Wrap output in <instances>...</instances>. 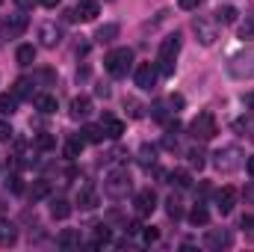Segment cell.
Instances as JSON below:
<instances>
[{"label": "cell", "instance_id": "cell-1", "mask_svg": "<svg viewBox=\"0 0 254 252\" xmlns=\"http://www.w3.org/2000/svg\"><path fill=\"white\" fill-rule=\"evenodd\" d=\"M104 193H107L110 199H125L127 193H130V172H127L125 166L110 169V175H107V181H104Z\"/></svg>", "mask_w": 254, "mask_h": 252}, {"label": "cell", "instance_id": "cell-2", "mask_svg": "<svg viewBox=\"0 0 254 252\" xmlns=\"http://www.w3.org/2000/svg\"><path fill=\"white\" fill-rule=\"evenodd\" d=\"M133 65V51L130 48H116L104 57V68L110 71V77H125Z\"/></svg>", "mask_w": 254, "mask_h": 252}, {"label": "cell", "instance_id": "cell-3", "mask_svg": "<svg viewBox=\"0 0 254 252\" xmlns=\"http://www.w3.org/2000/svg\"><path fill=\"white\" fill-rule=\"evenodd\" d=\"M190 133L198 139V142H207V139H213L216 133H219V125H216V116L210 113V110H204V113H198L195 119L190 122Z\"/></svg>", "mask_w": 254, "mask_h": 252}, {"label": "cell", "instance_id": "cell-4", "mask_svg": "<svg viewBox=\"0 0 254 252\" xmlns=\"http://www.w3.org/2000/svg\"><path fill=\"white\" fill-rule=\"evenodd\" d=\"M213 163H216V169L219 172H237L240 166H243V154H240V148L237 145H228V148H219L216 154H213Z\"/></svg>", "mask_w": 254, "mask_h": 252}, {"label": "cell", "instance_id": "cell-5", "mask_svg": "<svg viewBox=\"0 0 254 252\" xmlns=\"http://www.w3.org/2000/svg\"><path fill=\"white\" fill-rule=\"evenodd\" d=\"M27 24H30V18L24 15V9H18V12H12V15H3V18H0V36H3V39H18V36L27 30Z\"/></svg>", "mask_w": 254, "mask_h": 252}, {"label": "cell", "instance_id": "cell-6", "mask_svg": "<svg viewBox=\"0 0 254 252\" xmlns=\"http://www.w3.org/2000/svg\"><path fill=\"white\" fill-rule=\"evenodd\" d=\"M157 77H160V71H157V65H154V63H139V65H136V71H133L136 86H139V89H145V92H151V89L157 86Z\"/></svg>", "mask_w": 254, "mask_h": 252}, {"label": "cell", "instance_id": "cell-7", "mask_svg": "<svg viewBox=\"0 0 254 252\" xmlns=\"http://www.w3.org/2000/svg\"><path fill=\"white\" fill-rule=\"evenodd\" d=\"M133 208H136V217H151L157 211V193L148 187V190H139L136 199H133Z\"/></svg>", "mask_w": 254, "mask_h": 252}, {"label": "cell", "instance_id": "cell-8", "mask_svg": "<svg viewBox=\"0 0 254 252\" xmlns=\"http://www.w3.org/2000/svg\"><path fill=\"white\" fill-rule=\"evenodd\" d=\"M39 39H42V48H57L63 42V27L54 24V21H45L39 27Z\"/></svg>", "mask_w": 254, "mask_h": 252}, {"label": "cell", "instance_id": "cell-9", "mask_svg": "<svg viewBox=\"0 0 254 252\" xmlns=\"http://www.w3.org/2000/svg\"><path fill=\"white\" fill-rule=\"evenodd\" d=\"M192 30H195V36H198V42H201V45H207V48H210V45L216 42V27H213L210 21L195 18V21H192Z\"/></svg>", "mask_w": 254, "mask_h": 252}, {"label": "cell", "instance_id": "cell-10", "mask_svg": "<svg viewBox=\"0 0 254 252\" xmlns=\"http://www.w3.org/2000/svg\"><path fill=\"white\" fill-rule=\"evenodd\" d=\"M101 15V3L98 0H80L77 6H74V21L80 18V21H95Z\"/></svg>", "mask_w": 254, "mask_h": 252}, {"label": "cell", "instance_id": "cell-11", "mask_svg": "<svg viewBox=\"0 0 254 252\" xmlns=\"http://www.w3.org/2000/svg\"><path fill=\"white\" fill-rule=\"evenodd\" d=\"M234 205H237V190L234 187H222L216 193V211L225 217V214H231L234 211Z\"/></svg>", "mask_w": 254, "mask_h": 252}, {"label": "cell", "instance_id": "cell-12", "mask_svg": "<svg viewBox=\"0 0 254 252\" xmlns=\"http://www.w3.org/2000/svg\"><path fill=\"white\" fill-rule=\"evenodd\" d=\"M204 247L207 250H225V247H231V235L225 232V229H210L207 232V238H204Z\"/></svg>", "mask_w": 254, "mask_h": 252}, {"label": "cell", "instance_id": "cell-13", "mask_svg": "<svg viewBox=\"0 0 254 252\" xmlns=\"http://www.w3.org/2000/svg\"><path fill=\"white\" fill-rule=\"evenodd\" d=\"M178 51H181V36L172 33V36H166V39L160 42V54H157V57H169V60H175Z\"/></svg>", "mask_w": 254, "mask_h": 252}, {"label": "cell", "instance_id": "cell-14", "mask_svg": "<svg viewBox=\"0 0 254 252\" xmlns=\"http://www.w3.org/2000/svg\"><path fill=\"white\" fill-rule=\"evenodd\" d=\"M101 127H104V133H107L110 139H119V136L125 133V122H122V119H116V116H110V113L101 119Z\"/></svg>", "mask_w": 254, "mask_h": 252}, {"label": "cell", "instance_id": "cell-15", "mask_svg": "<svg viewBox=\"0 0 254 252\" xmlns=\"http://www.w3.org/2000/svg\"><path fill=\"white\" fill-rule=\"evenodd\" d=\"M33 104L39 113H57V95H48V92H36L33 95Z\"/></svg>", "mask_w": 254, "mask_h": 252}, {"label": "cell", "instance_id": "cell-16", "mask_svg": "<svg viewBox=\"0 0 254 252\" xmlns=\"http://www.w3.org/2000/svg\"><path fill=\"white\" fill-rule=\"evenodd\" d=\"M89 113H92V98L77 95V98L71 101V119H86Z\"/></svg>", "mask_w": 254, "mask_h": 252}, {"label": "cell", "instance_id": "cell-17", "mask_svg": "<svg viewBox=\"0 0 254 252\" xmlns=\"http://www.w3.org/2000/svg\"><path fill=\"white\" fill-rule=\"evenodd\" d=\"M15 241H18V229H15V223L0 220V247H15Z\"/></svg>", "mask_w": 254, "mask_h": 252}, {"label": "cell", "instance_id": "cell-18", "mask_svg": "<svg viewBox=\"0 0 254 252\" xmlns=\"http://www.w3.org/2000/svg\"><path fill=\"white\" fill-rule=\"evenodd\" d=\"M15 63L21 65V68H30V65L36 63V48H33V45H21V48L15 51Z\"/></svg>", "mask_w": 254, "mask_h": 252}, {"label": "cell", "instance_id": "cell-19", "mask_svg": "<svg viewBox=\"0 0 254 252\" xmlns=\"http://www.w3.org/2000/svg\"><path fill=\"white\" fill-rule=\"evenodd\" d=\"M12 92H15L18 98H33V95H36V80H30V77H18Z\"/></svg>", "mask_w": 254, "mask_h": 252}, {"label": "cell", "instance_id": "cell-20", "mask_svg": "<svg viewBox=\"0 0 254 252\" xmlns=\"http://www.w3.org/2000/svg\"><path fill=\"white\" fill-rule=\"evenodd\" d=\"M51 217L54 220H68L71 217V202L68 199H54L51 202Z\"/></svg>", "mask_w": 254, "mask_h": 252}, {"label": "cell", "instance_id": "cell-21", "mask_svg": "<svg viewBox=\"0 0 254 252\" xmlns=\"http://www.w3.org/2000/svg\"><path fill=\"white\" fill-rule=\"evenodd\" d=\"M116 36H119V24H104V27H98V33H95V42H101V45H110Z\"/></svg>", "mask_w": 254, "mask_h": 252}, {"label": "cell", "instance_id": "cell-22", "mask_svg": "<svg viewBox=\"0 0 254 252\" xmlns=\"http://www.w3.org/2000/svg\"><path fill=\"white\" fill-rule=\"evenodd\" d=\"M57 244H60L63 250H74V247H80V232H74V229H65V232H60Z\"/></svg>", "mask_w": 254, "mask_h": 252}, {"label": "cell", "instance_id": "cell-23", "mask_svg": "<svg viewBox=\"0 0 254 252\" xmlns=\"http://www.w3.org/2000/svg\"><path fill=\"white\" fill-rule=\"evenodd\" d=\"M18 110V95L15 92H3L0 95V116H12Z\"/></svg>", "mask_w": 254, "mask_h": 252}, {"label": "cell", "instance_id": "cell-24", "mask_svg": "<svg viewBox=\"0 0 254 252\" xmlns=\"http://www.w3.org/2000/svg\"><path fill=\"white\" fill-rule=\"evenodd\" d=\"M83 145H86V139H83V136H71V139L65 142L63 154L68 157V160H74V157H80V151H83Z\"/></svg>", "mask_w": 254, "mask_h": 252}, {"label": "cell", "instance_id": "cell-25", "mask_svg": "<svg viewBox=\"0 0 254 252\" xmlns=\"http://www.w3.org/2000/svg\"><path fill=\"white\" fill-rule=\"evenodd\" d=\"M139 163H142L145 169H151V166L157 163V145H148V142H145V145L139 148Z\"/></svg>", "mask_w": 254, "mask_h": 252}, {"label": "cell", "instance_id": "cell-26", "mask_svg": "<svg viewBox=\"0 0 254 252\" xmlns=\"http://www.w3.org/2000/svg\"><path fill=\"white\" fill-rule=\"evenodd\" d=\"M190 223H192V226H207V223H210V211H207L201 202L190 211Z\"/></svg>", "mask_w": 254, "mask_h": 252}, {"label": "cell", "instance_id": "cell-27", "mask_svg": "<svg viewBox=\"0 0 254 252\" xmlns=\"http://www.w3.org/2000/svg\"><path fill=\"white\" fill-rule=\"evenodd\" d=\"M80 136H83L86 142H104V136H107V133H104V127H101V125H86L83 130H80Z\"/></svg>", "mask_w": 254, "mask_h": 252}, {"label": "cell", "instance_id": "cell-28", "mask_svg": "<svg viewBox=\"0 0 254 252\" xmlns=\"http://www.w3.org/2000/svg\"><path fill=\"white\" fill-rule=\"evenodd\" d=\"M169 181H172L175 187H181V190L192 187V175L187 172V169H175V172H169Z\"/></svg>", "mask_w": 254, "mask_h": 252}, {"label": "cell", "instance_id": "cell-29", "mask_svg": "<svg viewBox=\"0 0 254 252\" xmlns=\"http://www.w3.org/2000/svg\"><path fill=\"white\" fill-rule=\"evenodd\" d=\"M237 15H240V12H237L234 6H219V9H216V24H234Z\"/></svg>", "mask_w": 254, "mask_h": 252}, {"label": "cell", "instance_id": "cell-30", "mask_svg": "<svg viewBox=\"0 0 254 252\" xmlns=\"http://www.w3.org/2000/svg\"><path fill=\"white\" fill-rule=\"evenodd\" d=\"M166 211H169L172 220H181V217H184V202H181V196H169V199H166Z\"/></svg>", "mask_w": 254, "mask_h": 252}, {"label": "cell", "instance_id": "cell-31", "mask_svg": "<svg viewBox=\"0 0 254 252\" xmlns=\"http://www.w3.org/2000/svg\"><path fill=\"white\" fill-rule=\"evenodd\" d=\"M77 205H80V208H95V205H98V193H95L92 187H86L80 196H77Z\"/></svg>", "mask_w": 254, "mask_h": 252}, {"label": "cell", "instance_id": "cell-32", "mask_svg": "<svg viewBox=\"0 0 254 252\" xmlns=\"http://www.w3.org/2000/svg\"><path fill=\"white\" fill-rule=\"evenodd\" d=\"M54 145H57V136H54V133H39V136H36V148H39V151H51Z\"/></svg>", "mask_w": 254, "mask_h": 252}, {"label": "cell", "instance_id": "cell-33", "mask_svg": "<svg viewBox=\"0 0 254 252\" xmlns=\"http://www.w3.org/2000/svg\"><path fill=\"white\" fill-rule=\"evenodd\" d=\"M107 244H113V232H110L107 226H98V232H95V244H92V247H107Z\"/></svg>", "mask_w": 254, "mask_h": 252}, {"label": "cell", "instance_id": "cell-34", "mask_svg": "<svg viewBox=\"0 0 254 252\" xmlns=\"http://www.w3.org/2000/svg\"><path fill=\"white\" fill-rule=\"evenodd\" d=\"M157 71L163 74V77H172L175 74V60H169V57H157Z\"/></svg>", "mask_w": 254, "mask_h": 252}, {"label": "cell", "instance_id": "cell-35", "mask_svg": "<svg viewBox=\"0 0 254 252\" xmlns=\"http://www.w3.org/2000/svg\"><path fill=\"white\" fill-rule=\"evenodd\" d=\"M48 193H51V184H48V181H36V184L30 187V199L39 202V199H45Z\"/></svg>", "mask_w": 254, "mask_h": 252}, {"label": "cell", "instance_id": "cell-36", "mask_svg": "<svg viewBox=\"0 0 254 252\" xmlns=\"http://www.w3.org/2000/svg\"><path fill=\"white\" fill-rule=\"evenodd\" d=\"M190 166H195V169H204V163H207V154L201 151V148H190Z\"/></svg>", "mask_w": 254, "mask_h": 252}, {"label": "cell", "instance_id": "cell-37", "mask_svg": "<svg viewBox=\"0 0 254 252\" xmlns=\"http://www.w3.org/2000/svg\"><path fill=\"white\" fill-rule=\"evenodd\" d=\"M125 110L133 116V119H142V104L136 98H125Z\"/></svg>", "mask_w": 254, "mask_h": 252}, {"label": "cell", "instance_id": "cell-38", "mask_svg": "<svg viewBox=\"0 0 254 252\" xmlns=\"http://www.w3.org/2000/svg\"><path fill=\"white\" fill-rule=\"evenodd\" d=\"M184 104H187V101H184V95H169V98H166V107H172V113H181V110H184Z\"/></svg>", "mask_w": 254, "mask_h": 252}, {"label": "cell", "instance_id": "cell-39", "mask_svg": "<svg viewBox=\"0 0 254 252\" xmlns=\"http://www.w3.org/2000/svg\"><path fill=\"white\" fill-rule=\"evenodd\" d=\"M142 241H145V244H157V241H160V229H154V226H148V229L142 232Z\"/></svg>", "mask_w": 254, "mask_h": 252}, {"label": "cell", "instance_id": "cell-40", "mask_svg": "<svg viewBox=\"0 0 254 252\" xmlns=\"http://www.w3.org/2000/svg\"><path fill=\"white\" fill-rule=\"evenodd\" d=\"M12 133H15V130H12L9 122H0V142H9V139H12Z\"/></svg>", "mask_w": 254, "mask_h": 252}, {"label": "cell", "instance_id": "cell-41", "mask_svg": "<svg viewBox=\"0 0 254 252\" xmlns=\"http://www.w3.org/2000/svg\"><path fill=\"white\" fill-rule=\"evenodd\" d=\"M6 187L12 190V193H24V184H21V178H18V175H12V178L6 181Z\"/></svg>", "mask_w": 254, "mask_h": 252}, {"label": "cell", "instance_id": "cell-42", "mask_svg": "<svg viewBox=\"0 0 254 252\" xmlns=\"http://www.w3.org/2000/svg\"><path fill=\"white\" fill-rule=\"evenodd\" d=\"M178 3H181V9H187V12H192V9H198V6H201L204 0H178Z\"/></svg>", "mask_w": 254, "mask_h": 252}, {"label": "cell", "instance_id": "cell-43", "mask_svg": "<svg viewBox=\"0 0 254 252\" xmlns=\"http://www.w3.org/2000/svg\"><path fill=\"white\" fill-rule=\"evenodd\" d=\"M36 3H39V0H15V6H18V9H24V12H30Z\"/></svg>", "mask_w": 254, "mask_h": 252}, {"label": "cell", "instance_id": "cell-44", "mask_svg": "<svg viewBox=\"0 0 254 252\" xmlns=\"http://www.w3.org/2000/svg\"><path fill=\"white\" fill-rule=\"evenodd\" d=\"M125 232H127V235H139V232H142V226L133 220V223H127V226H125Z\"/></svg>", "mask_w": 254, "mask_h": 252}, {"label": "cell", "instance_id": "cell-45", "mask_svg": "<svg viewBox=\"0 0 254 252\" xmlns=\"http://www.w3.org/2000/svg\"><path fill=\"white\" fill-rule=\"evenodd\" d=\"M243 104H246V110H254V92H246L243 95Z\"/></svg>", "mask_w": 254, "mask_h": 252}, {"label": "cell", "instance_id": "cell-46", "mask_svg": "<svg viewBox=\"0 0 254 252\" xmlns=\"http://www.w3.org/2000/svg\"><path fill=\"white\" fill-rule=\"evenodd\" d=\"M240 229H246V232L254 229V217H243V220H240Z\"/></svg>", "mask_w": 254, "mask_h": 252}, {"label": "cell", "instance_id": "cell-47", "mask_svg": "<svg viewBox=\"0 0 254 252\" xmlns=\"http://www.w3.org/2000/svg\"><path fill=\"white\" fill-rule=\"evenodd\" d=\"M246 202H252V205H254V181L246 187Z\"/></svg>", "mask_w": 254, "mask_h": 252}, {"label": "cell", "instance_id": "cell-48", "mask_svg": "<svg viewBox=\"0 0 254 252\" xmlns=\"http://www.w3.org/2000/svg\"><path fill=\"white\" fill-rule=\"evenodd\" d=\"M39 3H42L45 9H57V6H60V0H39Z\"/></svg>", "mask_w": 254, "mask_h": 252}, {"label": "cell", "instance_id": "cell-49", "mask_svg": "<svg viewBox=\"0 0 254 252\" xmlns=\"http://www.w3.org/2000/svg\"><path fill=\"white\" fill-rule=\"evenodd\" d=\"M246 169H249V175H252V178H254V154H252V157H249V160H246Z\"/></svg>", "mask_w": 254, "mask_h": 252}, {"label": "cell", "instance_id": "cell-50", "mask_svg": "<svg viewBox=\"0 0 254 252\" xmlns=\"http://www.w3.org/2000/svg\"><path fill=\"white\" fill-rule=\"evenodd\" d=\"M98 95H104V98H110V86H104V83H101V86H98Z\"/></svg>", "mask_w": 254, "mask_h": 252}]
</instances>
